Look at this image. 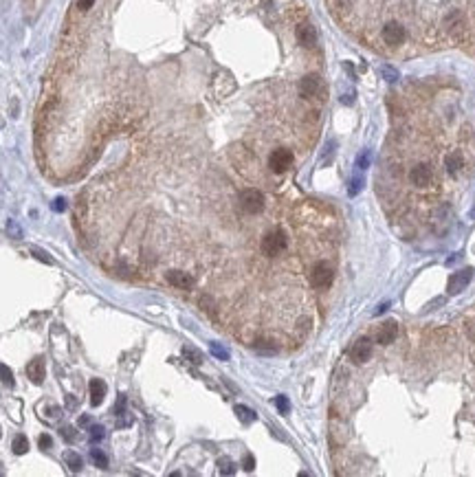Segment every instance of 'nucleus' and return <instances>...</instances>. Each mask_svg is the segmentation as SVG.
Masks as SVG:
<instances>
[{"mask_svg":"<svg viewBox=\"0 0 475 477\" xmlns=\"http://www.w3.org/2000/svg\"><path fill=\"white\" fill-rule=\"evenodd\" d=\"M381 42L387 49H398L407 42V29L398 20H385L381 25Z\"/></svg>","mask_w":475,"mask_h":477,"instance_id":"nucleus-2","label":"nucleus"},{"mask_svg":"<svg viewBox=\"0 0 475 477\" xmlns=\"http://www.w3.org/2000/svg\"><path fill=\"white\" fill-rule=\"evenodd\" d=\"M275 407L280 409L282 414H288L290 412V402H288L286 396H277V398H275Z\"/></svg>","mask_w":475,"mask_h":477,"instance_id":"nucleus-25","label":"nucleus"},{"mask_svg":"<svg viewBox=\"0 0 475 477\" xmlns=\"http://www.w3.org/2000/svg\"><path fill=\"white\" fill-rule=\"evenodd\" d=\"M211 354L218 356L220 361H227V358H229V352H227L222 346H218V343H211Z\"/></svg>","mask_w":475,"mask_h":477,"instance_id":"nucleus-26","label":"nucleus"},{"mask_svg":"<svg viewBox=\"0 0 475 477\" xmlns=\"http://www.w3.org/2000/svg\"><path fill=\"white\" fill-rule=\"evenodd\" d=\"M88 387H91V405L99 407L106 398V383L104 380H99V378H93Z\"/></svg>","mask_w":475,"mask_h":477,"instance_id":"nucleus-14","label":"nucleus"},{"mask_svg":"<svg viewBox=\"0 0 475 477\" xmlns=\"http://www.w3.org/2000/svg\"><path fill=\"white\" fill-rule=\"evenodd\" d=\"M91 460L95 462V466L108 468V458H106V453H101L99 449H91Z\"/></svg>","mask_w":475,"mask_h":477,"instance_id":"nucleus-19","label":"nucleus"},{"mask_svg":"<svg viewBox=\"0 0 475 477\" xmlns=\"http://www.w3.org/2000/svg\"><path fill=\"white\" fill-rule=\"evenodd\" d=\"M293 161H295L293 152L286 148H277L268 154V167H271V172H275V174H284L286 170H290V167H293Z\"/></svg>","mask_w":475,"mask_h":477,"instance_id":"nucleus-5","label":"nucleus"},{"mask_svg":"<svg viewBox=\"0 0 475 477\" xmlns=\"http://www.w3.org/2000/svg\"><path fill=\"white\" fill-rule=\"evenodd\" d=\"M27 374L35 385H42V380H44V361H42V358H33V361L27 365Z\"/></svg>","mask_w":475,"mask_h":477,"instance_id":"nucleus-15","label":"nucleus"},{"mask_svg":"<svg viewBox=\"0 0 475 477\" xmlns=\"http://www.w3.org/2000/svg\"><path fill=\"white\" fill-rule=\"evenodd\" d=\"M218 471H220L222 475H233L236 473V466H233V462L229 458H220L218 460Z\"/></svg>","mask_w":475,"mask_h":477,"instance_id":"nucleus-20","label":"nucleus"},{"mask_svg":"<svg viewBox=\"0 0 475 477\" xmlns=\"http://www.w3.org/2000/svg\"><path fill=\"white\" fill-rule=\"evenodd\" d=\"M167 282L180 290H189L194 286V277L189 273H183V270H170V273H167Z\"/></svg>","mask_w":475,"mask_h":477,"instance_id":"nucleus-12","label":"nucleus"},{"mask_svg":"<svg viewBox=\"0 0 475 477\" xmlns=\"http://www.w3.org/2000/svg\"><path fill=\"white\" fill-rule=\"evenodd\" d=\"M464 332H466V336H469V341H471V343H475V321H473V319H471V321H466Z\"/></svg>","mask_w":475,"mask_h":477,"instance_id":"nucleus-30","label":"nucleus"},{"mask_svg":"<svg viewBox=\"0 0 475 477\" xmlns=\"http://www.w3.org/2000/svg\"><path fill=\"white\" fill-rule=\"evenodd\" d=\"M62 438H64V440H69V442H75V440H77V431H75V427H64V429H62Z\"/></svg>","mask_w":475,"mask_h":477,"instance_id":"nucleus-27","label":"nucleus"},{"mask_svg":"<svg viewBox=\"0 0 475 477\" xmlns=\"http://www.w3.org/2000/svg\"><path fill=\"white\" fill-rule=\"evenodd\" d=\"M363 176H356V178H352V180H350V189H348V194L350 196H356V194H359L361 192V189H363Z\"/></svg>","mask_w":475,"mask_h":477,"instance_id":"nucleus-22","label":"nucleus"},{"mask_svg":"<svg viewBox=\"0 0 475 477\" xmlns=\"http://www.w3.org/2000/svg\"><path fill=\"white\" fill-rule=\"evenodd\" d=\"M104 438H106V429H104V427H99V424H93V427L88 429V440H91L93 444L101 442Z\"/></svg>","mask_w":475,"mask_h":477,"instance_id":"nucleus-17","label":"nucleus"},{"mask_svg":"<svg viewBox=\"0 0 475 477\" xmlns=\"http://www.w3.org/2000/svg\"><path fill=\"white\" fill-rule=\"evenodd\" d=\"M240 207H242L246 214H260L262 209H264V196H262L260 189H244L242 194H240Z\"/></svg>","mask_w":475,"mask_h":477,"instance_id":"nucleus-7","label":"nucleus"},{"mask_svg":"<svg viewBox=\"0 0 475 477\" xmlns=\"http://www.w3.org/2000/svg\"><path fill=\"white\" fill-rule=\"evenodd\" d=\"M310 280H312V286H315V288H319V290L330 288V286H332V280H334V268H332L328 262H317L315 266H312Z\"/></svg>","mask_w":475,"mask_h":477,"instance_id":"nucleus-4","label":"nucleus"},{"mask_svg":"<svg viewBox=\"0 0 475 477\" xmlns=\"http://www.w3.org/2000/svg\"><path fill=\"white\" fill-rule=\"evenodd\" d=\"M471 275H473V270H462V273H456V275H451L449 277V292L451 295H458L460 290H464L466 288V284L471 282Z\"/></svg>","mask_w":475,"mask_h":477,"instance_id":"nucleus-13","label":"nucleus"},{"mask_svg":"<svg viewBox=\"0 0 475 477\" xmlns=\"http://www.w3.org/2000/svg\"><path fill=\"white\" fill-rule=\"evenodd\" d=\"M79 424H82V427H84V424H91V418L88 416H82V418H79Z\"/></svg>","mask_w":475,"mask_h":477,"instance_id":"nucleus-37","label":"nucleus"},{"mask_svg":"<svg viewBox=\"0 0 475 477\" xmlns=\"http://www.w3.org/2000/svg\"><path fill=\"white\" fill-rule=\"evenodd\" d=\"M115 412H117V416H126V396H119Z\"/></svg>","mask_w":475,"mask_h":477,"instance_id":"nucleus-31","label":"nucleus"},{"mask_svg":"<svg viewBox=\"0 0 475 477\" xmlns=\"http://www.w3.org/2000/svg\"><path fill=\"white\" fill-rule=\"evenodd\" d=\"M66 462H69V466H71L73 473H79V468H82V458H79L75 451H69L66 453Z\"/></svg>","mask_w":475,"mask_h":477,"instance_id":"nucleus-21","label":"nucleus"},{"mask_svg":"<svg viewBox=\"0 0 475 477\" xmlns=\"http://www.w3.org/2000/svg\"><path fill=\"white\" fill-rule=\"evenodd\" d=\"M183 354H185L187 358H192V363H196V365H200L202 363V354L198 350H192V348H185L183 350Z\"/></svg>","mask_w":475,"mask_h":477,"instance_id":"nucleus-24","label":"nucleus"},{"mask_svg":"<svg viewBox=\"0 0 475 477\" xmlns=\"http://www.w3.org/2000/svg\"><path fill=\"white\" fill-rule=\"evenodd\" d=\"M53 209H55V211H64V209H66V200H64V198H55Z\"/></svg>","mask_w":475,"mask_h":477,"instance_id":"nucleus-34","label":"nucleus"},{"mask_svg":"<svg viewBox=\"0 0 475 477\" xmlns=\"http://www.w3.org/2000/svg\"><path fill=\"white\" fill-rule=\"evenodd\" d=\"M409 183L414 187H429L434 183V170L427 163H416L409 170Z\"/></svg>","mask_w":475,"mask_h":477,"instance_id":"nucleus-8","label":"nucleus"},{"mask_svg":"<svg viewBox=\"0 0 475 477\" xmlns=\"http://www.w3.org/2000/svg\"><path fill=\"white\" fill-rule=\"evenodd\" d=\"M438 29L453 44H475V0H451L438 20Z\"/></svg>","mask_w":475,"mask_h":477,"instance_id":"nucleus-1","label":"nucleus"},{"mask_svg":"<svg viewBox=\"0 0 475 477\" xmlns=\"http://www.w3.org/2000/svg\"><path fill=\"white\" fill-rule=\"evenodd\" d=\"M387 308H390V304H383V306H378V308H376V314H381V312H385Z\"/></svg>","mask_w":475,"mask_h":477,"instance_id":"nucleus-38","label":"nucleus"},{"mask_svg":"<svg viewBox=\"0 0 475 477\" xmlns=\"http://www.w3.org/2000/svg\"><path fill=\"white\" fill-rule=\"evenodd\" d=\"M383 77L387 79V82H396L398 73H396V69H392V66H385V69H383Z\"/></svg>","mask_w":475,"mask_h":477,"instance_id":"nucleus-29","label":"nucleus"},{"mask_svg":"<svg viewBox=\"0 0 475 477\" xmlns=\"http://www.w3.org/2000/svg\"><path fill=\"white\" fill-rule=\"evenodd\" d=\"M356 165H359L361 170H368V167H370V152H368V150L359 154V161H356Z\"/></svg>","mask_w":475,"mask_h":477,"instance_id":"nucleus-28","label":"nucleus"},{"mask_svg":"<svg viewBox=\"0 0 475 477\" xmlns=\"http://www.w3.org/2000/svg\"><path fill=\"white\" fill-rule=\"evenodd\" d=\"M370 356H372V343L368 339H359L350 348V358L354 363H365V361H370Z\"/></svg>","mask_w":475,"mask_h":477,"instance_id":"nucleus-10","label":"nucleus"},{"mask_svg":"<svg viewBox=\"0 0 475 477\" xmlns=\"http://www.w3.org/2000/svg\"><path fill=\"white\" fill-rule=\"evenodd\" d=\"M33 253H35V258H38V260H42V262H47V264H53V260H51V258H47V255L42 253V251H38V248H33Z\"/></svg>","mask_w":475,"mask_h":477,"instance_id":"nucleus-36","label":"nucleus"},{"mask_svg":"<svg viewBox=\"0 0 475 477\" xmlns=\"http://www.w3.org/2000/svg\"><path fill=\"white\" fill-rule=\"evenodd\" d=\"M66 400H69V407H71V409H73V407L77 405V402H75V398H73V396H66Z\"/></svg>","mask_w":475,"mask_h":477,"instance_id":"nucleus-39","label":"nucleus"},{"mask_svg":"<svg viewBox=\"0 0 475 477\" xmlns=\"http://www.w3.org/2000/svg\"><path fill=\"white\" fill-rule=\"evenodd\" d=\"M244 468H246V471H253V468H255V458L253 456H246L244 458Z\"/></svg>","mask_w":475,"mask_h":477,"instance_id":"nucleus-35","label":"nucleus"},{"mask_svg":"<svg viewBox=\"0 0 475 477\" xmlns=\"http://www.w3.org/2000/svg\"><path fill=\"white\" fill-rule=\"evenodd\" d=\"M398 334V324L396 321H385L381 326V330L376 332V343H381V346H387V343H392L396 339Z\"/></svg>","mask_w":475,"mask_h":477,"instance_id":"nucleus-11","label":"nucleus"},{"mask_svg":"<svg viewBox=\"0 0 475 477\" xmlns=\"http://www.w3.org/2000/svg\"><path fill=\"white\" fill-rule=\"evenodd\" d=\"M299 97L302 99H315L319 97V93L324 90V84H321V77L317 73H308L299 79Z\"/></svg>","mask_w":475,"mask_h":477,"instance_id":"nucleus-6","label":"nucleus"},{"mask_svg":"<svg viewBox=\"0 0 475 477\" xmlns=\"http://www.w3.org/2000/svg\"><path fill=\"white\" fill-rule=\"evenodd\" d=\"M0 380H3L5 385H13V374H11V370L7 368V365H3V363H0Z\"/></svg>","mask_w":475,"mask_h":477,"instance_id":"nucleus-23","label":"nucleus"},{"mask_svg":"<svg viewBox=\"0 0 475 477\" xmlns=\"http://www.w3.org/2000/svg\"><path fill=\"white\" fill-rule=\"evenodd\" d=\"M38 444H40V449H51V444H53V440H51V436H40L38 440Z\"/></svg>","mask_w":475,"mask_h":477,"instance_id":"nucleus-33","label":"nucleus"},{"mask_svg":"<svg viewBox=\"0 0 475 477\" xmlns=\"http://www.w3.org/2000/svg\"><path fill=\"white\" fill-rule=\"evenodd\" d=\"M236 414H238L240 420L246 422V424L255 420V412H253V409H249V407H244V405H238L236 407Z\"/></svg>","mask_w":475,"mask_h":477,"instance_id":"nucleus-18","label":"nucleus"},{"mask_svg":"<svg viewBox=\"0 0 475 477\" xmlns=\"http://www.w3.org/2000/svg\"><path fill=\"white\" fill-rule=\"evenodd\" d=\"M11 449H13L16 456H22V453H27V449H29V440L25 436H16L13 438V442H11Z\"/></svg>","mask_w":475,"mask_h":477,"instance_id":"nucleus-16","label":"nucleus"},{"mask_svg":"<svg viewBox=\"0 0 475 477\" xmlns=\"http://www.w3.org/2000/svg\"><path fill=\"white\" fill-rule=\"evenodd\" d=\"M47 416H49V418H53V420H55V418H60V416H62V409L57 407V405H51V407H47Z\"/></svg>","mask_w":475,"mask_h":477,"instance_id":"nucleus-32","label":"nucleus"},{"mask_svg":"<svg viewBox=\"0 0 475 477\" xmlns=\"http://www.w3.org/2000/svg\"><path fill=\"white\" fill-rule=\"evenodd\" d=\"M286 246H288V238H286V233H284L282 229L268 231L266 236H264V240H262V251H264L268 258H275V255H280Z\"/></svg>","mask_w":475,"mask_h":477,"instance_id":"nucleus-3","label":"nucleus"},{"mask_svg":"<svg viewBox=\"0 0 475 477\" xmlns=\"http://www.w3.org/2000/svg\"><path fill=\"white\" fill-rule=\"evenodd\" d=\"M295 35H297V42L302 44L304 49H315L317 47V31L310 22H299L297 29H295Z\"/></svg>","mask_w":475,"mask_h":477,"instance_id":"nucleus-9","label":"nucleus"}]
</instances>
